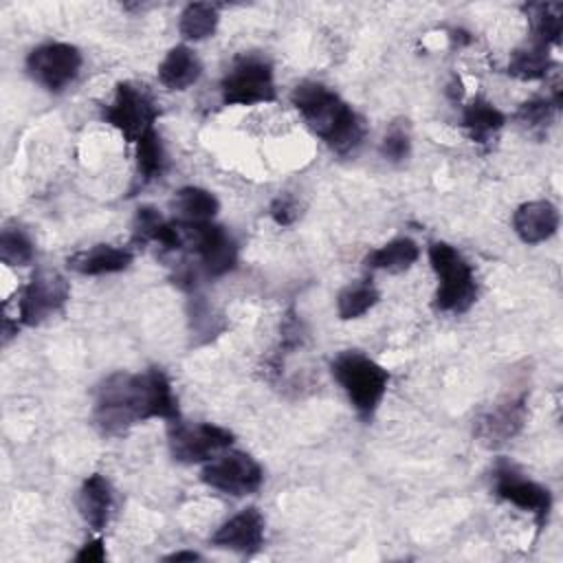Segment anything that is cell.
<instances>
[{"label":"cell","mask_w":563,"mask_h":563,"mask_svg":"<svg viewBox=\"0 0 563 563\" xmlns=\"http://www.w3.org/2000/svg\"><path fill=\"white\" fill-rule=\"evenodd\" d=\"M150 418L167 422L180 418L178 398L161 367L139 374L114 372L97 385L92 420L101 433L121 435Z\"/></svg>","instance_id":"6da1fadb"},{"label":"cell","mask_w":563,"mask_h":563,"mask_svg":"<svg viewBox=\"0 0 563 563\" xmlns=\"http://www.w3.org/2000/svg\"><path fill=\"white\" fill-rule=\"evenodd\" d=\"M134 145H136V174L141 185H147L161 178L167 167V152L161 134L156 130H150Z\"/></svg>","instance_id":"cb8c5ba5"},{"label":"cell","mask_w":563,"mask_h":563,"mask_svg":"<svg viewBox=\"0 0 563 563\" xmlns=\"http://www.w3.org/2000/svg\"><path fill=\"white\" fill-rule=\"evenodd\" d=\"M106 559V548H103V541L101 539H92L88 541L77 554H75V561L79 563H99Z\"/></svg>","instance_id":"1f68e13d"},{"label":"cell","mask_w":563,"mask_h":563,"mask_svg":"<svg viewBox=\"0 0 563 563\" xmlns=\"http://www.w3.org/2000/svg\"><path fill=\"white\" fill-rule=\"evenodd\" d=\"M532 42L539 46H556L563 31V4L559 2H532L526 7Z\"/></svg>","instance_id":"44dd1931"},{"label":"cell","mask_w":563,"mask_h":563,"mask_svg":"<svg viewBox=\"0 0 563 563\" xmlns=\"http://www.w3.org/2000/svg\"><path fill=\"white\" fill-rule=\"evenodd\" d=\"M68 282L55 271H37L22 286L15 306V323L37 325L57 314L68 301Z\"/></svg>","instance_id":"30bf717a"},{"label":"cell","mask_w":563,"mask_h":563,"mask_svg":"<svg viewBox=\"0 0 563 563\" xmlns=\"http://www.w3.org/2000/svg\"><path fill=\"white\" fill-rule=\"evenodd\" d=\"M556 110H559V106L550 97H537V99L521 103L515 119L528 136L541 141L548 134Z\"/></svg>","instance_id":"484cf974"},{"label":"cell","mask_w":563,"mask_h":563,"mask_svg":"<svg viewBox=\"0 0 563 563\" xmlns=\"http://www.w3.org/2000/svg\"><path fill=\"white\" fill-rule=\"evenodd\" d=\"M506 123V117L488 99L475 97L462 110V128L475 143H488Z\"/></svg>","instance_id":"d6986e66"},{"label":"cell","mask_w":563,"mask_h":563,"mask_svg":"<svg viewBox=\"0 0 563 563\" xmlns=\"http://www.w3.org/2000/svg\"><path fill=\"white\" fill-rule=\"evenodd\" d=\"M167 444L176 462L198 464V462H209L218 453L227 451L233 444V433L213 422L187 424L178 418L169 422Z\"/></svg>","instance_id":"ba28073f"},{"label":"cell","mask_w":563,"mask_h":563,"mask_svg":"<svg viewBox=\"0 0 563 563\" xmlns=\"http://www.w3.org/2000/svg\"><path fill=\"white\" fill-rule=\"evenodd\" d=\"M330 372L345 391L356 416L369 422L387 391L389 372L358 350L339 352L330 363Z\"/></svg>","instance_id":"3957f363"},{"label":"cell","mask_w":563,"mask_h":563,"mask_svg":"<svg viewBox=\"0 0 563 563\" xmlns=\"http://www.w3.org/2000/svg\"><path fill=\"white\" fill-rule=\"evenodd\" d=\"M103 121L110 123L128 143H136L150 130H154V121L158 119V106L154 95L143 84L119 81L114 88V97L101 112Z\"/></svg>","instance_id":"5b68a950"},{"label":"cell","mask_w":563,"mask_h":563,"mask_svg":"<svg viewBox=\"0 0 563 563\" xmlns=\"http://www.w3.org/2000/svg\"><path fill=\"white\" fill-rule=\"evenodd\" d=\"M132 264V251L112 246V244H95L90 249L77 251L66 260V266L79 275H110L121 273Z\"/></svg>","instance_id":"e0dca14e"},{"label":"cell","mask_w":563,"mask_h":563,"mask_svg":"<svg viewBox=\"0 0 563 563\" xmlns=\"http://www.w3.org/2000/svg\"><path fill=\"white\" fill-rule=\"evenodd\" d=\"M292 106L306 125L336 154H354L365 139V121L332 88L319 81H301L292 95Z\"/></svg>","instance_id":"7a4b0ae2"},{"label":"cell","mask_w":563,"mask_h":563,"mask_svg":"<svg viewBox=\"0 0 563 563\" xmlns=\"http://www.w3.org/2000/svg\"><path fill=\"white\" fill-rule=\"evenodd\" d=\"M552 66H554V62H552L550 48L530 42L510 53L508 75H512L521 81H534V79L545 77Z\"/></svg>","instance_id":"603a6c76"},{"label":"cell","mask_w":563,"mask_h":563,"mask_svg":"<svg viewBox=\"0 0 563 563\" xmlns=\"http://www.w3.org/2000/svg\"><path fill=\"white\" fill-rule=\"evenodd\" d=\"M512 227L521 242L541 244L559 229V209L550 200H530L512 213Z\"/></svg>","instance_id":"9a60e30c"},{"label":"cell","mask_w":563,"mask_h":563,"mask_svg":"<svg viewBox=\"0 0 563 563\" xmlns=\"http://www.w3.org/2000/svg\"><path fill=\"white\" fill-rule=\"evenodd\" d=\"M174 213L178 222H189V224H198V222H211L216 218V213L220 211V202L218 198L202 189V187H183L176 191L174 200H172Z\"/></svg>","instance_id":"ffe728a7"},{"label":"cell","mask_w":563,"mask_h":563,"mask_svg":"<svg viewBox=\"0 0 563 563\" xmlns=\"http://www.w3.org/2000/svg\"><path fill=\"white\" fill-rule=\"evenodd\" d=\"M418 255H420V249L411 238H396V240H389L387 244L374 249L372 253H367L365 264L376 271L402 273L416 264Z\"/></svg>","instance_id":"7402d4cb"},{"label":"cell","mask_w":563,"mask_h":563,"mask_svg":"<svg viewBox=\"0 0 563 563\" xmlns=\"http://www.w3.org/2000/svg\"><path fill=\"white\" fill-rule=\"evenodd\" d=\"M200 479L213 490L231 497H244L260 490L264 484V471L257 460L244 451H222L205 464Z\"/></svg>","instance_id":"9c48e42d"},{"label":"cell","mask_w":563,"mask_h":563,"mask_svg":"<svg viewBox=\"0 0 563 563\" xmlns=\"http://www.w3.org/2000/svg\"><path fill=\"white\" fill-rule=\"evenodd\" d=\"M429 262L438 277L433 306L442 312H466L477 297L473 266L455 246L446 242L429 244Z\"/></svg>","instance_id":"277c9868"},{"label":"cell","mask_w":563,"mask_h":563,"mask_svg":"<svg viewBox=\"0 0 563 563\" xmlns=\"http://www.w3.org/2000/svg\"><path fill=\"white\" fill-rule=\"evenodd\" d=\"M167 220L154 209V207H139L136 216H134V224H132V242L136 244H147L158 240V233L163 229Z\"/></svg>","instance_id":"f1b7e54d"},{"label":"cell","mask_w":563,"mask_h":563,"mask_svg":"<svg viewBox=\"0 0 563 563\" xmlns=\"http://www.w3.org/2000/svg\"><path fill=\"white\" fill-rule=\"evenodd\" d=\"M495 479V495L534 517L537 530H543L552 510V493L550 488L541 486L539 482L523 477L512 464L506 460L497 462L493 468Z\"/></svg>","instance_id":"8fae6325"},{"label":"cell","mask_w":563,"mask_h":563,"mask_svg":"<svg viewBox=\"0 0 563 563\" xmlns=\"http://www.w3.org/2000/svg\"><path fill=\"white\" fill-rule=\"evenodd\" d=\"M409 152H411V136L407 128L400 123H394L380 143V154L391 163H400L409 156Z\"/></svg>","instance_id":"f546056e"},{"label":"cell","mask_w":563,"mask_h":563,"mask_svg":"<svg viewBox=\"0 0 563 563\" xmlns=\"http://www.w3.org/2000/svg\"><path fill=\"white\" fill-rule=\"evenodd\" d=\"M77 506H79V515L84 517V521L95 532H101L108 526L112 506H114V493H112L110 482L101 473L88 475L79 488Z\"/></svg>","instance_id":"2e32d148"},{"label":"cell","mask_w":563,"mask_h":563,"mask_svg":"<svg viewBox=\"0 0 563 563\" xmlns=\"http://www.w3.org/2000/svg\"><path fill=\"white\" fill-rule=\"evenodd\" d=\"M35 257L31 238L18 227H4L0 233V260L7 266H26Z\"/></svg>","instance_id":"83f0119b"},{"label":"cell","mask_w":563,"mask_h":563,"mask_svg":"<svg viewBox=\"0 0 563 563\" xmlns=\"http://www.w3.org/2000/svg\"><path fill=\"white\" fill-rule=\"evenodd\" d=\"M523 418H526L523 396L510 398L477 418L475 435L488 449L501 446L504 442H508L510 438H515L519 433V429L523 427Z\"/></svg>","instance_id":"5bb4252c"},{"label":"cell","mask_w":563,"mask_h":563,"mask_svg":"<svg viewBox=\"0 0 563 563\" xmlns=\"http://www.w3.org/2000/svg\"><path fill=\"white\" fill-rule=\"evenodd\" d=\"M220 22L218 7L211 2H191L183 9L178 20V31L185 40H205L216 33Z\"/></svg>","instance_id":"d4e9b609"},{"label":"cell","mask_w":563,"mask_h":563,"mask_svg":"<svg viewBox=\"0 0 563 563\" xmlns=\"http://www.w3.org/2000/svg\"><path fill=\"white\" fill-rule=\"evenodd\" d=\"M202 556L198 552H191V550H180V552H174V554H167L165 561H200Z\"/></svg>","instance_id":"d6a6232c"},{"label":"cell","mask_w":563,"mask_h":563,"mask_svg":"<svg viewBox=\"0 0 563 563\" xmlns=\"http://www.w3.org/2000/svg\"><path fill=\"white\" fill-rule=\"evenodd\" d=\"M271 216L273 220L279 224V227H288L297 220L299 216V209H297V202L290 198V196H279L273 200L271 205Z\"/></svg>","instance_id":"4dcf8cb0"},{"label":"cell","mask_w":563,"mask_h":563,"mask_svg":"<svg viewBox=\"0 0 563 563\" xmlns=\"http://www.w3.org/2000/svg\"><path fill=\"white\" fill-rule=\"evenodd\" d=\"M266 519L257 508H244L231 519H227L211 537V545L220 550H231L238 554H255L264 545Z\"/></svg>","instance_id":"4fadbf2b"},{"label":"cell","mask_w":563,"mask_h":563,"mask_svg":"<svg viewBox=\"0 0 563 563\" xmlns=\"http://www.w3.org/2000/svg\"><path fill=\"white\" fill-rule=\"evenodd\" d=\"M81 68V53L66 42H46L33 48L26 57V70L31 79L51 92H62L75 81Z\"/></svg>","instance_id":"7c38bea8"},{"label":"cell","mask_w":563,"mask_h":563,"mask_svg":"<svg viewBox=\"0 0 563 563\" xmlns=\"http://www.w3.org/2000/svg\"><path fill=\"white\" fill-rule=\"evenodd\" d=\"M200 75L202 62L185 44L169 48V53L158 64V81L169 90H187L200 79Z\"/></svg>","instance_id":"ac0fdd59"},{"label":"cell","mask_w":563,"mask_h":563,"mask_svg":"<svg viewBox=\"0 0 563 563\" xmlns=\"http://www.w3.org/2000/svg\"><path fill=\"white\" fill-rule=\"evenodd\" d=\"M180 251H191L198 255V266L209 277H222L238 264V244L229 231L213 222H178Z\"/></svg>","instance_id":"52a82bcc"},{"label":"cell","mask_w":563,"mask_h":563,"mask_svg":"<svg viewBox=\"0 0 563 563\" xmlns=\"http://www.w3.org/2000/svg\"><path fill=\"white\" fill-rule=\"evenodd\" d=\"M220 95L224 106H255L273 101L277 90L271 62L255 53L238 57L220 81Z\"/></svg>","instance_id":"8992f818"},{"label":"cell","mask_w":563,"mask_h":563,"mask_svg":"<svg viewBox=\"0 0 563 563\" xmlns=\"http://www.w3.org/2000/svg\"><path fill=\"white\" fill-rule=\"evenodd\" d=\"M380 295L376 286L369 279H361L354 284H347L339 295H336V312L341 319H358L365 314L369 308L378 303Z\"/></svg>","instance_id":"4316f807"}]
</instances>
